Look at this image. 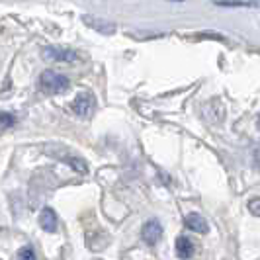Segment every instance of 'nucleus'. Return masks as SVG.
Segmentation results:
<instances>
[{"mask_svg":"<svg viewBox=\"0 0 260 260\" xmlns=\"http://www.w3.org/2000/svg\"><path fill=\"white\" fill-rule=\"evenodd\" d=\"M39 86L47 94H59L69 88V78L65 75H59L55 71H43L39 77Z\"/></svg>","mask_w":260,"mask_h":260,"instance_id":"1","label":"nucleus"},{"mask_svg":"<svg viewBox=\"0 0 260 260\" xmlns=\"http://www.w3.org/2000/svg\"><path fill=\"white\" fill-rule=\"evenodd\" d=\"M94 106H96V100L90 92H80L73 100V112L80 117H88L94 112Z\"/></svg>","mask_w":260,"mask_h":260,"instance_id":"2","label":"nucleus"},{"mask_svg":"<svg viewBox=\"0 0 260 260\" xmlns=\"http://www.w3.org/2000/svg\"><path fill=\"white\" fill-rule=\"evenodd\" d=\"M41 55L47 59V61H61V63H73L77 59V53L65 49V47H45Z\"/></svg>","mask_w":260,"mask_h":260,"instance_id":"3","label":"nucleus"},{"mask_svg":"<svg viewBox=\"0 0 260 260\" xmlns=\"http://www.w3.org/2000/svg\"><path fill=\"white\" fill-rule=\"evenodd\" d=\"M141 237L147 245H155L160 241L162 237V225L158 219H149V221L143 225V231H141Z\"/></svg>","mask_w":260,"mask_h":260,"instance_id":"4","label":"nucleus"},{"mask_svg":"<svg viewBox=\"0 0 260 260\" xmlns=\"http://www.w3.org/2000/svg\"><path fill=\"white\" fill-rule=\"evenodd\" d=\"M184 225L190 229V231H194V233H208L209 231V225L208 221L200 215V213H188L186 215V219H184Z\"/></svg>","mask_w":260,"mask_h":260,"instance_id":"5","label":"nucleus"},{"mask_svg":"<svg viewBox=\"0 0 260 260\" xmlns=\"http://www.w3.org/2000/svg\"><path fill=\"white\" fill-rule=\"evenodd\" d=\"M39 225H41L43 231L55 233V231H57V225H59V223H57V213H55L51 208H45L39 213Z\"/></svg>","mask_w":260,"mask_h":260,"instance_id":"6","label":"nucleus"},{"mask_svg":"<svg viewBox=\"0 0 260 260\" xmlns=\"http://www.w3.org/2000/svg\"><path fill=\"white\" fill-rule=\"evenodd\" d=\"M176 254L182 260L190 258L194 254V243L190 239H186V237H178L176 239Z\"/></svg>","mask_w":260,"mask_h":260,"instance_id":"7","label":"nucleus"},{"mask_svg":"<svg viewBox=\"0 0 260 260\" xmlns=\"http://www.w3.org/2000/svg\"><path fill=\"white\" fill-rule=\"evenodd\" d=\"M219 6H256V2H247V0H215Z\"/></svg>","mask_w":260,"mask_h":260,"instance_id":"8","label":"nucleus"},{"mask_svg":"<svg viewBox=\"0 0 260 260\" xmlns=\"http://www.w3.org/2000/svg\"><path fill=\"white\" fill-rule=\"evenodd\" d=\"M14 123H16V117L12 114H6V112H0V127H12Z\"/></svg>","mask_w":260,"mask_h":260,"instance_id":"9","label":"nucleus"},{"mask_svg":"<svg viewBox=\"0 0 260 260\" xmlns=\"http://www.w3.org/2000/svg\"><path fill=\"white\" fill-rule=\"evenodd\" d=\"M18 258L20 260H36V252L31 247H22L18 250Z\"/></svg>","mask_w":260,"mask_h":260,"instance_id":"10","label":"nucleus"},{"mask_svg":"<svg viewBox=\"0 0 260 260\" xmlns=\"http://www.w3.org/2000/svg\"><path fill=\"white\" fill-rule=\"evenodd\" d=\"M248 211H250L252 215H258L260 217V198H254V200L248 202Z\"/></svg>","mask_w":260,"mask_h":260,"instance_id":"11","label":"nucleus"},{"mask_svg":"<svg viewBox=\"0 0 260 260\" xmlns=\"http://www.w3.org/2000/svg\"><path fill=\"white\" fill-rule=\"evenodd\" d=\"M258 123H260V116H258Z\"/></svg>","mask_w":260,"mask_h":260,"instance_id":"12","label":"nucleus"}]
</instances>
